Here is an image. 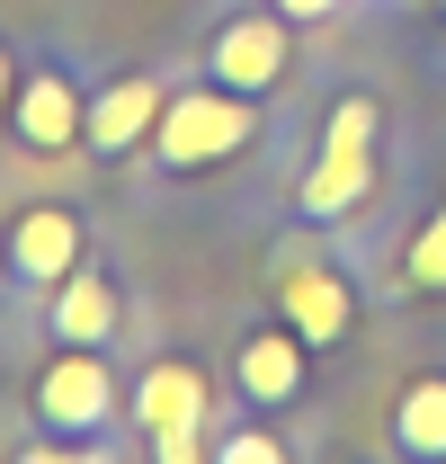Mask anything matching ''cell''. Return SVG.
Listing matches in <instances>:
<instances>
[{"mask_svg": "<svg viewBox=\"0 0 446 464\" xmlns=\"http://www.w3.org/2000/svg\"><path fill=\"white\" fill-rule=\"evenodd\" d=\"M241 384H250L259 402H286V393L304 384V357H295V340H277V331H259V340L241 348Z\"/></svg>", "mask_w": 446, "mask_h": 464, "instance_id": "9", "label": "cell"}, {"mask_svg": "<svg viewBox=\"0 0 446 464\" xmlns=\"http://www.w3.org/2000/svg\"><path fill=\"white\" fill-rule=\"evenodd\" d=\"M357 197H366V143H331V161L304 179V206L313 215H348Z\"/></svg>", "mask_w": 446, "mask_h": 464, "instance_id": "8", "label": "cell"}, {"mask_svg": "<svg viewBox=\"0 0 446 464\" xmlns=\"http://www.w3.org/2000/svg\"><path fill=\"white\" fill-rule=\"evenodd\" d=\"M411 286H429V295L446 286V215L420 232V241H411Z\"/></svg>", "mask_w": 446, "mask_h": 464, "instance_id": "13", "label": "cell"}, {"mask_svg": "<svg viewBox=\"0 0 446 464\" xmlns=\"http://www.w3.org/2000/svg\"><path fill=\"white\" fill-rule=\"evenodd\" d=\"M286 313H295L304 340H339V331H348V295H339V277H322V268L286 277Z\"/></svg>", "mask_w": 446, "mask_h": 464, "instance_id": "7", "label": "cell"}, {"mask_svg": "<svg viewBox=\"0 0 446 464\" xmlns=\"http://www.w3.org/2000/svg\"><path fill=\"white\" fill-rule=\"evenodd\" d=\"M36 402H45V420H63V429H90V420L108 411V375H99V357H63L54 375L36 384Z\"/></svg>", "mask_w": 446, "mask_h": 464, "instance_id": "5", "label": "cell"}, {"mask_svg": "<svg viewBox=\"0 0 446 464\" xmlns=\"http://www.w3.org/2000/svg\"><path fill=\"white\" fill-rule=\"evenodd\" d=\"M18 125H27V143H45V152H54V143H72L90 116H81V99H72L63 81H36V90H27V108H18Z\"/></svg>", "mask_w": 446, "mask_h": 464, "instance_id": "11", "label": "cell"}, {"mask_svg": "<svg viewBox=\"0 0 446 464\" xmlns=\"http://www.w3.org/2000/svg\"><path fill=\"white\" fill-rule=\"evenodd\" d=\"M0 99H9V54H0Z\"/></svg>", "mask_w": 446, "mask_h": 464, "instance_id": "17", "label": "cell"}, {"mask_svg": "<svg viewBox=\"0 0 446 464\" xmlns=\"http://www.w3.org/2000/svg\"><path fill=\"white\" fill-rule=\"evenodd\" d=\"M27 464H108V456H54V447H45V456H27Z\"/></svg>", "mask_w": 446, "mask_h": 464, "instance_id": "15", "label": "cell"}, {"mask_svg": "<svg viewBox=\"0 0 446 464\" xmlns=\"http://www.w3.org/2000/svg\"><path fill=\"white\" fill-rule=\"evenodd\" d=\"M402 447L411 456H446V384H411L402 393Z\"/></svg>", "mask_w": 446, "mask_h": 464, "instance_id": "12", "label": "cell"}, {"mask_svg": "<svg viewBox=\"0 0 446 464\" xmlns=\"http://www.w3.org/2000/svg\"><path fill=\"white\" fill-rule=\"evenodd\" d=\"M215 464H286V456H277V438H259V429H241V438H232V447H223Z\"/></svg>", "mask_w": 446, "mask_h": 464, "instance_id": "14", "label": "cell"}, {"mask_svg": "<svg viewBox=\"0 0 446 464\" xmlns=\"http://www.w3.org/2000/svg\"><path fill=\"white\" fill-rule=\"evenodd\" d=\"M277 9H295V18H322V9H331V0H277Z\"/></svg>", "mask_w": 446, "mask_h": 464, "instance_id": "16", "label": "cell"}, {"mask_svg": "<svg viewBox=\"0 0 446 464\" xmlns=\"http://www.w3.org/2000/svg\"><path fill=\"white\" fill-rule=\"evenodd\" d=\"M152 125H161V90H152V81H116L108 99L90 108V143H99V152H125V143L152 134Z\"/></svg>", "mask_w": 446, "mask_h": 464, "instance_id": "6", "label": "cell"}, {"mask_svg": "<svg viewBox=\"0 0 446 464\" xmlns=\"http://www.w3.org/2000/svg\"><path fill=\"white\" fill-rule=\"evenodd\" d=\"M108 322H116V304H108V286H99V277H72V286L54 295V331H63L72 348L108 340Z\"/></svg>", "mask_w": 446, "mask_h": 464, "instance_id": "10", "label": "cell"}, {"mask_svg": "<svg viewBox=\"0 0 446 464\" xmlns=\"http://www.w3.org/2000/svg\"><path fill=\"white\" fill-rule=\"evenodd\" d=\"M134 420L161 438V464H197V420H206V375L197 366H152L143 393H134Z\"/></svg>", "mask_w": 446, "mask_h": 464, "instance_id": "1", "label": "cell"}, {"mask_svg": "<svg viewBox=\"0 0 446 464\" xmlns=\"http://www.w3.org/2000/svg\"><path fill=\"white\" fill-rule=\"evenodd\" d=\"M241 134H250V116L232 108V99H206V90H188V99H170L161 108V161H223V152H241Z\"/></svg>", "mask_w": 446, "mask_h": 464, "instance_id": "2", "label": "cell"}, {"mask_svg": "<svg viewBox=\"0 0 446 464\" xmlns=\"http://www.w3.org/2000/svg\"><path fill=\"white\" fill-rule=\"evenodd\" d=\"M215 72L232 81V90H268V81L286 72V27H277V18H241V27H223Z\"/></svg>", "mask_w": 446, "mask_h": 464, "instance_id": "3", "label": "cell"}, {"mask_svg": "<svg viewBox=\"0 0 446 464\" xmlns=\"http://www.w3.org/2000/svg\"><path fill=\"white\" fill-rule=\"evenodd\" d=\"M72 250H81V224H72L63 206H36V215H18V232H9L18 277H63V268H72Z\"/></svg>", "mask_w": 446, "mask_h": 464, "instance_id": "4", "label": "cell"}]
</instances>
